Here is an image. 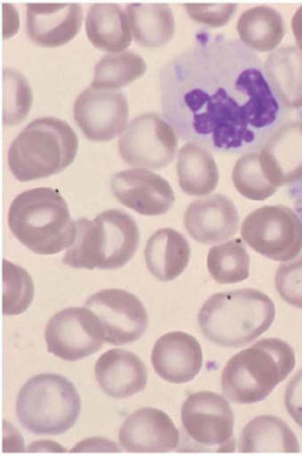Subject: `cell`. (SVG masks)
<instances>
[{
    "label": "cell",
    "mask_w": 302,
    "mask_h": 455,
    "mask_svg": "<svg viewBox=\"0 0 302 455\" xmlns=\"http://www.w3.org/2000/svg\"><path fill=\"white\" fill-rule=\"evenodd\" d=\"M78 149L79 138L66 121L40 117L10 145L9 168L23 183L52 177L73 164Z\"/></svg>",
    "instance_id": "obj_6"
},
{
    "label": "cell",
    "mask_w": 302,
    "mask_h": 455,
    "mask_svg": "<svg viewBox=\"0 0 302 455\" xmlns=\"http://www.w3.org/2000/svg\"><path fill=\"white\" fill-rule=\"evenodd\" d=\"M178 138L166 120L156 113L143 114L127 126L119 140L121 158L133 167L160 170L176 157Z\"/></svg>",
    "instance_id": "obj_10"
},
{
    "label": "cell",
    "mask_w": 302,
    "mask_h": 455,
    "mask_svg": "<svg viewBox=\"0 0 302 455\" xmlns=\"http://www.w3.org/2000/svg\"><path fill=\"white\" fill-rule=\"evenodd\" d=\"M261 164L274 187L302 179V121H287L260 150Z\"/></svg>",
    "instance_id": "obj_19"
},
{
    "label": "cell",
    "mask_w": 302,
    "mask_h": 455,
    "mask_svg": "<svg viewBox=\"0 0 302 455\" xmlns=\"http://www.w3.org/2000/svg\"><path fill=\"white\" fill-rule=\"evenodd\" d=\"M85 307L102 323L109 345H131L147 331L149 318L146 307L126 290H100L87 299Z\"/></svg>",
    "instance_id": "obj_12"
},
{
    "label": "cell",
    "mask_w": 302,
    "mask_h": 455,
    "mask_svg": "<svg viewBox=\"0 0 302 455\" xmlns=\"http://www.w3.org/2000/svg\"><path fill=\"white\" fill-rule=\"evenodd\" d=\"M274 303L265 292L240 289L208 299L199 313L201 331L214 345L242 348L271 328Z\"/></svg>",
    "instance_id": "obj_2"
},
{
    "label": "cell",
    "mask_w": 302,
    "mask_h": 455,
    "mask_svg": "<svg viewBox=\"0 0 302 455\" xmlns=\"http://www.w3.org/2000/svg\"><path fill=\"white\" fill-rule=\"evenodd\" d=\"M147 64L136 52H125L104 56L96 64L92 86L97 90H119L139 79Z\"/></svg>",
    "instance_id": "obj_29"
},
{
    "label": "cell",
    "mask_w": 302,
    "mask_h": 455,
    "mask_svg": "<svg viewBox=\"0 0 302 455\" xmlns=\"http://www.w3.org/2000/svg\"><path fill=\"white\" fill-rule=\"evenodd\" d=\"M86 35L92 45L109 53H120L132 43L126 12L116 4H95L86 16Z\"/></svg>",
    "instance_id": "obj_23"
},
{
    "label": "cell",
    "mask_w": 302,
    "mask_h": 455,
    "mask_svg": "<svg viewBox=\"0 0 302 455\" xmlns=\"http://www.w3.org/2000/svg\"><path fill=\"white\" fill-rule=\"evenodd\" d=\"M271 90L287 110L302 107V52L298 47L274 50L264 63Z\"/></svg>",
    "instance_id": "obj_22"
},
{
    "label": "cell",
    "mask_w": 302,
    "mask_h": 455,
    "mask_svg": "<svg viewBox=\"0 0 302 455\" xmlns=\"http://www.w3.org/2000/svg\"><path fill=\"white\" fill-rule=\"evenodd\" d=\"M129 110L120 91L89 87L74 103V120L87 140L109 141L125 132Z\"/></svg>",
    "instance_id": "obj_13"
},
{
    "label": "cell",
    "mask_w": 302,
    "mask_h": 455,
    "mask_svg": "<svg viewBox=\"0 0 302 455\" xmlns=\"http://www.w3.org/2000/svg\"><path fill=\"white\" fill-rule=\"evenodd\" d=\"M295 353L283 339H264L229 360L221 390L231 403L251 404L266 399L293 372Z\"/></svg>",
    "instance_id": "obj_5"
},
{
    "label": "cell",
    "mask_w": 302,
    "mask_h": 455,
    "mask_svg": "<svg viewBox=\"0 0 302 455\" xmlns=\"http://www.w3.org/2000/svg\"><path fill=\"white\" fill-rule=\"evenodd\" d=\"M250 258L243 239L236 238L211 248L207 267L219 284H234L250 277Z\"/></svg>",
    "instance_id": "obj_28"
},
{
    "label": "cell",
    "mask_w": 302,
    "mask_h": 455,
    "mask_svg": "<svg viewBox=\"0 0 302 455\" xmlns=\"http://www.w3.org/2000/svg\"><path fill=\"white\" fill-rule=\"evenodd\" d=\"M233 181L242 196L250 201H265L278 190L271 183L261 164L260 153L243 155L234 164Z\"/></svg>",
    "instance_id": "obj_30"
},
{
    "label": "cell",
    "mask_w": 302,
    "mask_h": 455,
    "mask_svg": "<svg viewBox=\"0 0 302 455\" xmlns=\"http://www.w3.org/2000/svg\"><path fill=\"white\" fill-rule=\"evenodd\" d=\"M35 299V283L21 266L3 259V307L4 315L26 312Z\"/></svg>",
    "instance_id": "obj_32"
},
{
    "label": "cell",
    "mask_w": 302,
    "mask_h": 455,
    "mask_svg": "<svg viewBox=\"0 0 302 455\" xmlns=\"http://www.w3.org/2000/svg\"><path fill=\"white\" fill-rule=\"evenodd\" d=\"M240 40L253 52H274L285 36L283 18L277 10L257 6L242 13L237 22Z\"/></svg>",
    "instance_id": "obj_27"
},
{
    "label": "cell",
    "mask_w": 302,
    "mask_h": 455,
    "mask_svg": "<svg viewBox=\"0 0 302 455\" xmlns=\"http://www.w3.org/2000/svg\"><path fill=\"white\" fill-rule=\"evenodd\" d=\"M151 363L161 379L173 384L189 383L203 369V354L199 340L187 332L173 331L156 340Z\"/></svg>",
    "instance_id": "obj_18"
},
{
    "label": "cell",
    "mask_w": 302,
    "mask_h": 455,
    "mask_svg": "<svg viewBox=\"0 0 302 455\" xmlns=\"http://www.w3.org/2000/svg\"><path fill=\"white\" fill-rule=\"evenodd\" d=\"M184 8L193 21L211 28L227 25L237 12L236 4H186Z\"/></svg>",
    "instance_id": "obj_34"
},
{
    "label": "cell",
    "mask_w": 302,
    "mask_h": 455,
    "mask_svg": "<svg viewBox=\"0 0 302 455\" xmlns=\"http://www.w3.org/2000/svg\"><path fill=\"white\" fill-rule=\"evenodd\" d=\"M297 113H298V116L300 117V119L302 121V107L300 108V109L297 110Z\"/></svg>",
    "instance_id": "obj_40"
},
{
    "label": "cell",
    "mask_w": 302,
    "mask_h": 455,
    "mask_svg": "<svg viewBox=\"0 0 302 455\" xmlns=\"http://www.w3.org/2000/svg\"><path fill=\"white\" fill-rule=\"evenodd\" d=\"M147 269L161 282H171L186 271L191 259L187 239L173 228H161L151 235L144 251Z\"/></svg>",
    "instance_id": "obj_21"
},
{
    "label": "cell",
    "mask_w": 302,
    "mask_h": 455,
    "mask_svg": "<svg viewBox=\"0 0 302 455\" xmlns=\"http://www.w3.org/2000/svg\"><path fill=\"white\" fill-rule=\"evenodd\" d=\"M33 92L28 81L15 69L2 74V117L5 126H16L28 116Z\"/></svg>",
    "instance_id": "obj_31"
},
{
    "label": "cell",
    "mask_w": 302,
    "mask_h": 455,
    "mask_svg": "<svg viewBox=\"0 0 302 455\" xmlns=\"http://www.w3.org/2000/svg\"><path fill=\"white\" fill-rule=\"evenodd\" d=\"M42 450H45V451H67L65 448L59 446L57 443H50L48 440L32 444L28 448V451H42Z\"/></svg>",
    "instance_id": "obj_39"
},
{
    "label": "cell",
    "mask_w": 302,
    "mask_h": 455,
    "mask_svg": "<svg viewBox=\"0 0 302 455\" xmlns=\"http://www.w3.org/2000/svg\"><path fill=\"white\" fill-rule=\"evenodd\" d=\"M187 234L201 244H217L237 234L240 214L236 205L224 195L194 201L184 215Z\"/></svg>",
    "instance_id": "obj_17"
},
{
    "label": "cell",
    "mask_w": 302,
    "mask_h": 455,
    "mask_svg": "<svg viewBox=\"0 0 302 455\" xmlns=\"http://www.w3.org/2000/svg\"><path fill=\"white\" fill-rule=\"evenodd\" d=\"M291 28L297 40L298 49L302 52V6L297 10L291 20Z\"/></svg>",
    "instance_id": "obj_38"
},
{
    "label": "cell",
    "mask_w": 302,
    "mask_h": 455,
    "mask_svg": "<svg viewBox=\"0 0 302 455\" xmlns=\"http://www.w3.org/2000/svg\"><path fill=\"white\" fill-rule=\"evenodd\" d=\"M241 235L254 251L265 258L288 262L301 252L302 221L290 207L265 205L244 219Z\"/></svg>",
    "instance_id": "obj_9"
},
{
    "label": "cell",
    "mask_w": 302,
    "mask_h": 455,
    "mask_svg": "<svg viewBox=\"0 0 302 455\" xmlns=\"http://www.w3.org/2000/svg\"><path fill=\"white\" fill-rule=\"evenodd\" d=\"M119 443L129 453H167L179 447L180 433L169 414L147 407L123 421Z\"/></svg>",
    "instance_id": "obj_15"
},
{
    "label": "cell",
    "mask_w": 302,
    "mask_h": 455,
    "mask_svg": "<svg viewBox=\"0 0 302 455\" xmlns=\"http://www.w3.org/2000/svg\"><path fill=\"white\" fill-rule=\"evenodd\" d=\"M241 453H298V437L281 418L259 416L244 427L238 443Z\"/></svg>",
    "instance_id": "obj_24"
},
{
    "label": "cell",
    "mask_w": 302,
    "mask_h": 455,
    "mask_svg": "<svg viewBox=\"0 0 302 455\" xmlns=\"http://www.w3.org/2000/svg\"><path fill=\"white\" fill-rule=\"evenodd\" d=\"M45 340L49 353L66 362H78L102 349L106 331L87 307H72L49 320Z\"/></svg>",
    "instance_id": "obj_11"
},
{
    "label": "cell",
    "mask_w": 302,
    "mask_h": 455,
    "mask_svg": "<svg viewBox=\"0 0 302 455\" xmlns=\"http://www.w3.org/2000/svg\"><path fill=\"white\" fill-rule=\"evenodd\" d=\"M83 20L82 5L32 3L27 5V35L39 46H63L79 35Z\"/></svg>",
    "instance_id": "obj_16"
},
{
    "label": "cell",
    "mask_w": 302,
    "mask_h": 455,
    "mask_svg": "<svg viewBox=\"0 0 302 455\" xmlns=\"http://www.w3.org/2000/svg\"><path fill=\"white\" fill-rule=\"evenodd\" d=\"M234 414L224 396L191 394L181 407L180 451L233 453Z\"/></svg>",
    "instance_id": "obj_8"
},
{
    "label": "cell",
    "mask_w": 302,
    "mask_h": 455,
    "mask_svg": "<svg viewBox=\"0 0 302 455\" xmlns=\"http://www.w3.org/2000/svg\"><path fill=\"white\" fill-rule=\"evenodd\" d=\"M82 412L74 384L56 373L32 377L20 390L16 414L21 426L36 435H60L72 429Z\"/></svg>",
    "instance_id": "obj_7"
},
{
    "label": "cell",
    "mask_w": 302,
    "mask_h": 455,
    "mask_svg": "<svg viewBox=\"0 0 302 455\" xmlns=\"http://www.w3.org/2000/svg\"><path fill=\"white\" fill-rule=\"evenodd\" d=\"M76 234L63 264L73 268L117 269L132 259L139 245V228L132 215L109 209L76 222Z\"/></svg>",
    "instance_id": "obj_4"
},
{
    "label": "cell",
    "mask_w": 302,
    "mask_h": 455,
    "mask_svg": "<svg viewBox=\"0 0 302 455\" xmlns=\"http://www.w3.org/2000/svg\"><path fill=\"white\" fill-rule=\"evenodd\" d=\"M276 289L284 302L302 309V255L282 262L276 273Z\"/></svg>",
    "instance_id": "obj_33"
},
{
    "label": "cell",
    "mask_w": 302,
    "mask_h": 455,
    "mask_svg": "<svg viewBox=\"0 0 302 455\" xmlns=\"http://www.w3.org/2000/svg\"><path fill=\"white\" fill-rule=\"evenodd\" d=\"M134 40L146 47L166 45L176 32V20L166 4L133 3L126 6Z\"/></svg>",
    "instance_id": "obj_26"
},
{
    "label": "cell",
    "mask_w": 302,
    "mask_h": 455,
    "mask_svg": "<svg viewBox=\"0 0 302 455\" xmlns=\"http://www.w3.org/2000/svg\"><path fill=\"white\" fill-rule=\"evenodd\" d=\"M164 120L177 137L214 153L263 149L290 110L271 90L260 57L241 40L196 35L160 72Z\"/></svg>",
    "instance_id": "obj_1"
},
{
    "label": "cell",
    "mask_w": 302,
    "mask_h": 455,
    "mask_svg": "<svg viewBox=\"0 0 302 455\" xmlns=\"http://www.w3.org/2000/svg\"><path fill=\"white\" fill-rule=\"evenodd\" d=\"M284 406L295 423L302 427V370L298 371L285 389Z\"/></svg>",
    "instance_id": "obj_35"
},
{
    "label": "cell",
    "mask_w": 302,
    "mask_h": 455,
    "mask_svg": "<svg viewBox=\"0 0 302 455\" xmlns=\"http://www.w3.org/2000/svg\"><path fill=\"white\" fill-rule=\"evenodd\" d=\"M97 383L113 399H127L142 393L147 383V371L139 355L129 350L110 349L97 359Z\"/></svg>",
    "instance_id": "obj_20"
},
{
    "label": "cell",
    "mask_w": 302,
    "mask_h": 455,
    "mask_svg": "<svg viewBox=\"0 0 302 455\" xmlns=\"http://www.w3.org/2000/svg\"><path fill=\"white\" fill-rule=\"evenodd\" d=\"M10 230L29 251L55 255L68 249L76 238V222L68 204L55 188L22 192L10 205Z\"/></svg>",
    "instance_id": "obj_3"
},
{
    "label": "cell",
    "mask_w": 302,
    "mask_h": 455,
    "mask_svg": "<svg viewBox=\"0 0 302 455\" xmlns=\"http://www.w3.org/2000/svg\"><path fill=\"white\" fill-rule=\"evenodd\" d=\"M72 451H120L119 447L115 443H110L102 437L89 438V440H83L82 443L76 444L73 448Z\"/></svg>",
    "instance_id": "obj_36"
},
{
    "label": "cell",
    "mask_w": 302,
    "mask_h": 455,
    "mask_svg": "<svg viewBox=\"0 0 302 455\" xmlns=\"http://www.w3.org/2000/svg\"><path fill=\"white\" fill-rule=\"evenodd\" d=\"M112 191L120 204L147 217L166 214L176 202L169 181L143 168L114 175Z\"/></svg>",
    "instance_id": "obj_14"
},
{
    "label": "cell",
    "mask_w": 302,
    "mask_h": 455,
    "mask_svg": "<svg viewBox=\"0 0 302 455\" xmlns=\"http://www.w3.org/2000/svg\"><path fill=\"white\" fill-rule=\"evenodd\" d=\"M179 187L189 196H207L219 183V172L213 155L206 148L187 143L179 150L177 162Z\"/></svg>",
    "instance_id": "obj_25"
},
{
    "label": "cell",
    "mask_w": 302,
    "mask_h": 455,
    "mask_svg": "<svg viewBox=\"0 0 302 455\" xmlns=\"http://www.w3.org/2000/svg\"><path fill=\"white\" fill-rule=\"evenodd\" d=\"M288 195L291 198L294 204L295 212L302 221V179L297 181V183L290 185L288 188Z\"/></svg>",
    "instance_id": "obj_37"
}]
</instances>
